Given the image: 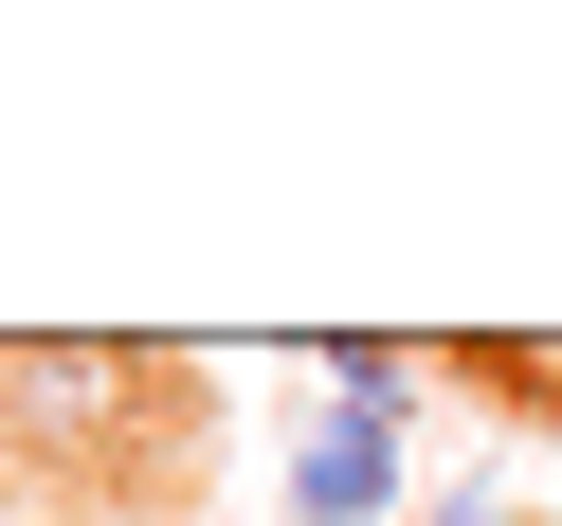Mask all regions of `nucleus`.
I'll use <instances>...</instances> for the list:
<instances>
[{
  "label": "nucleus",
  "mask_w": 562,
  "mask_h": 526,
  "mask_svg": "<svg viewBox=\"0 0 562 526\" xmlns=\"http://www.w3.org/2000/svg\"><path fill=\"white\" fill-rule=\"evenodd\" d=\"M400 526H508V508H490V490H436V508H400Z\"/></svg>",
  "instance_id": "nucleus-3"
},
{
  "label": "nucleus",
  "mask_w": 562,
  "mask_h": 526,
  "mask_svg": "<svg viewBox=\"0 0 562 526\" xmlns=\"http://www.w3.org/2000/svg\"><path fill=\"white\" fill-rule=\"evenodd\" d=\"M291 526H400V400L308 417V454H291Z\"/></svg>",
  "instance_id": "nucleus-1"
},
{
  "label": "nucleus",
  "mask_w": 562,
  "mask_h": 526,
  "mask_svg": "<svg viewBox=\"0 0 562 526\" xmlns=\"http://www.w3.org/2000/svg\"><path fill=\"white\" fill-rule=\"evenodd\" d=\"M400 381H417V363H400L381 327H345V345H327V400H400Z\"/></svg>",
  "instance_id": "nucleus-2"
}]
</instances>
